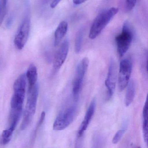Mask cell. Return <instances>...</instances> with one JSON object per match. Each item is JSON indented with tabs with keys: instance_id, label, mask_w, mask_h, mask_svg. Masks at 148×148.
<instances>
[{
	"instance_id": "14",
	"label": "cell",
	"mask_w": 148,
	"mask_h": 148,
	"mask_svg": "<svg viewBox=\"0 0 148 148\" xmlns=\"http://www.w3.org/2000/svg\"><path fill=\"white\" fill-rule=\"evenodd\" d=\"M125 98L126 107H128L132 103L134 99L136 93V86L134 82L132 80L129 81L128 84Z\"/></svg>"
},
{
	"instance_id": "3",
	"label": "cell",
	"mask_w": 148,
	"mask_h": 148,
	"mask_svg": "<svg viewBox=\"0 0 148 148\" xmlns=\"http://www.w3.org/2000/svg\"><path fill=\"white\" fill-rule=\"evenodd\" d=\"M26 75H20L13 85L14 94L10 101V110L22 112L26 87Z\"/></svg>"
},
{
	"instance_id": "6",
	"label": "cell",
	"mask_w": 148,
	"mask_h": 148,
	"mask_svg": "<svg viewBox=\"0 0 148 148\" xmlns=\"http://www.w3.org/2000/svg\"><path fill=\"white\" fill-rule=\"evenodd\" d=\"M30 16L28 12L26 13L18 27L14 39V44L17 49L21 50L26 45L30 30Z\"/></svg>"
},
{
	"instance_id": "12",
	"label": "cell",
	"mask_w": 148,
	"mask_h": 148,
	"mask_svg": "<svg viewBox=\"0 0 148 148\" xmlns=\"http://www.w3.org/2000/svg\"><path fill=\"white\" fill-rule=\"evenodd\" d=\"M68 30V23L65 21L61 22L54 33V46L57 47L66 35Z\"/></svg>"
},
{
	"instance_id": "20",
	"label": "cell",
	"mask_w": 148,
	"mask_h": 148,
	"mask_svg": "<svg viewBox=\"0 0 148 148\" xmlns=\"http://www.w3.org/2000/svg\"><path fill=\"white\" fill-rule=\"evenodd\" d=\"M125 132H126V130L124 129L118 130L115 135L114 138H113V140H112L113 143L115 144L118 143L120 141V140L122 138L123 135L125 134Z\"/></svg>"
},
{
	"instance_id": "8",
	"label": "cell",
	"mask_w": 148,
	"mask_h": 148,
	"mask_svg": "<svg viewBox=\"0 0 148 148\" xmlns=\"http://www.w3.org/2000/svg\"><path fill=\"white\" fill-rule=\"evenodd\" d=\"M133 68L132 60L126 58L121 61L118 75V86L120 90H123L127 87L129 82Z\"/></svg>"
},
{
	"instance_id": "4",
	"label": "cell",
	"mask_w": 148,
	"mask_h": 148,
	"mask_svg": "<svg viewBox=\"0 0 148 148\" xmlns=\"http://www.w3.org/2000/svg\"><path fill=\"white\" fill-rule=\"evenodd\" d=\"M134 36V29L128 21L123 23L122 30L116 37L117 52L119 56L123 57L130 47Z\"/></svg>"
},
{
	"instance_id": "16",
	"label": "cell",
	"mask_w": 148,
	"mask_h": 148,
	"mask_svg": "<svg viewBox=\"0 0 148 148\" xmlns=\"http://www.w3.org/2000/svg\"><path fill=\"white\" fill-rule=\"evenodd\" d=\"M84 33V29L82 28L79 29L76 34L75 42V50L76 53H79L81 50Z\"/></svg>"
},
{
	"instance_id": "7",
	"label": "cell",
	"mask_w": 148,
	"mask_h": 148,
	"mask_svg": "<svg viewBox=\"0 0 148 148\" xmlns=\"http://www.w3.org/2000/svg\"><path fill=\"white\" fill-rule=\"evenodd\" d=\"M77 111V107L73 105L60 112L55 120L53 130L61 131L67 127L74 120Z\"/></svg>"
},
{
	"instance_id": "9",
	"label": "cell",
	"mask_w": 148,
	"mask_h": 148,
	"mask_svg": "<svg viewBox=\"0 0 148 148\" xmlns=\"http://www.w3.org/2000/svg\"><path fill=\"white\" fill-rule=\"evenodd\" d=\"M117 79V70L115 62L113 59L110 60L107 78L105 84L107 89V97L109 99L112 97L115 90Z\"/></svg>"
},
{
	"instance_id": "5",
	"label": "cell",
	"mask_w": 148,
	"mask_h": 148,
	"mask_svg": "<svg viewBox=\"0 0 148 148\" xmlns=\"http://www.w3.org/2000/svg\"><path fill=\"white\" fill-rule=\"evenodd\" d=\"M89 63L88 59L85 57L79 62L76 67L72 84V94L74 101L77 102L79 100L83 79L88 68Z\"/></svg>"
},
{
	"instance_id": "15",
	"label": "cell",
	"mask_w": 148,
	"mask_h": 148,
	"mask_svg": "<svg viewBox=\"0 0 148 148\" xmlns=\"http://www.w3.org/2000/svg\"><path fill=\"white\" fill-rule=\"evenodd\" d=\"M142 131L144 141L148 142V105L147 101L145 102L142 111Z\"/></svg>"
},
{
	"instance_id": "17",
	"label": "cell",
	"mask_w": 148,
	"mask_h": 148,
	"mask_svg": "<svg viewBox=\"0 0 148 148\" xmlns=\"http://www.w3.org/2000/svg\"><path fill=\"white\" fill-rule=\"evenodd\" d=\"M7 0H0V25L2 23L7 13Z\"/></svg>"
},
{
	"instance_id": "18",
	"label": "cell",
	"mask_w": 148,
	"mask_h": 148,
	"mask_svg": "<svg viewBox=\"0 0 148 148\" xmlns=\"http://www.w3.org/2000/svg\"><path fill=\"white\" fill-rule=\"evenodd\" d=\"M104 144V139L100 134L95 136L93 140L92 148H103Z\"/></svg>"
},
{
	"instance_id": "24",
	"label": "cell",
	"mask_w": 148,
	"mask_h": 148,
	"mask_svg": "<svg viewBox=\"0 0 148 148\" xmlns=\"http://www.w3.org/2000/svg\"><path fill=\"white\" fill-rule=\"evenodd\" d=\"M53 1V0H42V3L43 4H47L49 3H51Z\"/></svg>"
},
{
	"instance_id": "2",
	"label": "cell",
	"mask_w": 148,
	"mask_h": 148,
	"mask_svg": "<svg viewBox=\"0 0 148 148\" xmlns=\"http://www.w3.org/2000/svg\"><path fill=\"white\" fill-rule=\"evenodd\" d=\"M119 10L118 8L112 7L100 13L92 23L89 35V38L91 40L96 38L118 13Z\"/></svg>"
},
{
	"instance_id": "23",
	"label": "cell",
	"mask_w": 148,
	"mask_h": 148,
	"mask_svg": "<svg viewBox=\"0 0 148 148\" xmlns=\"http://www.w3.org/2000/svg\"><path fill=\"white\" fill-rule=\"evenodd\" d=\"M87 0H73V3L75 5H80L87 1Z\"/></svg>"
},
{
	"instance_id": "10",
	"label": "cell",
	"mask_w": 148,
	"mask_h": 148,
	"mask_svg": "<svg viewBox=\"0 0 148 148\" xmlns=\"http://www.w3.org/2000/svg\"><path fill=\"white\" fill-rule=\"evenodd\" d=\"M69 43L66 40L62 43L56 52L53 61V72L54 73L57 72L61 67L67 56Z\"/></svg>"
},
{
	"instance_id": "22",
	"label": "cell",
	"mask_w": 148,
	"mask_h": 148,
	"mask_svg": "<svg viewBox=\"0 0 148 148\" xmlns=\"http://www.w3.org/2000/svg\"><path fill=\"white\" fill-rule=\"evenodd\" d=\"M61 0H53L50 3V7L51 8L54 9L57 6Z\"/></svg>"
},
{
	"instance_id": "19",
	"label": "cell",
	"mask_w": 148,
	"mask_h": 148,
	"mask_svg": "<svg viewBox=\"0 0 148 148\" xmlns=\"http://www.w3.org/2000/svg\"><path fill=\"white\" fill-rule=\"evenodd\" d=\"M45 113L44 111H43V112H42L41 116H40V119H39V120L38 121L37 124H36V126L34 131L33 135H32V140L35 138L36 135V134H37V131H38V130L40 128L42 124L43 123L44 119H45Z\"/></svg>"
},
{
	"instance_id": "21",
	"label": "cell",
	"mask_w": 148,
	"mask_h": 148,
	"mask_svg": "<svg viewBox=\"0 0 148 148\" xmlns=\"http://www.w3.org/2000/svg\"><path fill=\"white\" fill-rule=\"evenodd\" d=\"M138 0H126V10L127 12L132 10L136 6Z\"/></svg>"
},
{
	"instance_id": "13",
	"label": "cell",
	"mask_w": 148,
	"mask_h": 148,
	"mask_svg": "<svg viewBox=\"0 0 148 148\" xmlns=\"http://www.w3.org/2000/svg\"><path fill=\"white\" fill-rule=\"evenodd\" d=\"M26 79L28 80V88H31L37 84V69L34 64H30L28 68L26 75Z\"/></svg>"
},
{
	"instance_id": "11",
	"label": "cell",
	"mask_w": 148,
	"mask_h": 148,
	"mask_svg": "<svg viewBox=\"0 0 148 148\" xmlns=\"http://www.w3.org/2000/svg\"><path fill=\"white\" fill-rule=\"evenodd\" d=\"M96 107V101L95 99H94L91 101L88 108L87 110L84 119L80 126V128H79L78 132V137H81L83 135V133L87 130V128L89 125V123L92 120V117L94 114Z\"/></svg>"
},
{
	"instance_id": "1",
	"label": "cell",
	"mask_w": 148,
	"mask_h": 148,
	"mask_svg": "<svg viewBox=\"0 0 148 148\" xmlns=\"http://www.w3.org/2000/svg\"><path fill=\"white\" fill-rule=\"evenodd\" d=\"M38 93L37 84L34 87L28 88L27 102L23 112L22 122L20 127L21 130L26 129L33 120L36 110Z\"/></svg>"
}]
</instances>
